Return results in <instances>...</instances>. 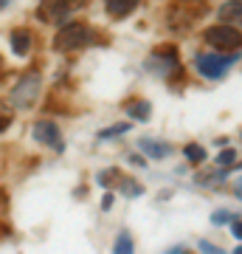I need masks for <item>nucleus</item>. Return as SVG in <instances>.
<instances>
[{
	"mask_svg": "<svg viewBox=\"0 0 242 254\" xmlns=\"http://www.w3.org/2000/svg\"><path fill=\"white\" fill-rule=\"evenodd\" d=\"M96 37L99 34H96L88 23H65V26L59 28L56 40H54V48L56 51H62V54H68V51H79V48L96 43Z\"/></svg>",
	"mask_w": 242,
	"mask_h": 254,
	"instance_id": "nucleus-1",
	"label": "nucleus"
},
{
	"mask_svg": "<svg viewBox=\"0 0 242 254\" xmlns=\"http://www.w3.org/2000/svg\"><path fill=\"white\" fill-rule=\"evenodd\" d=\"M149 68L152 71H158L163 76V79H175L178 82L180 76H183V71H180V57H178V48L172 46V43H166V46H158L149 54Z\"/></svg>",
	"mask_w": 242,
	"mask_h": 254,
	"instance_id": "nucleus-2",
	"label": "nucleus"
},
{
	"mask_svg": "<svg viewBox=\"0 0 242 254\" xmlns=\"http://www.w3.org/2000/svg\"><path fill=\"white\" fill-rule=\"evenodd\" d=\"M88 6V0H40L37 6V17L43 23H65L73 11Z\"/></svg>",
	"mask_w": 242,
	"mask_h": 254,
	"instance_id": "nucleus-3",
	"label": "nucleus"
},
{
	"mask_svg": "<svg viewBox=\"0 0 242 254\" xmlns=\"http://www.w3.org/2000/svg\"><path fill=\"white\" fill-rule=\"evenodd\" d=\"M40 88H43V79L40 73H26L23 79L11 88L9 93V105L17 110H26V108H34L37 105V96H40Z\"/></svg>",
	"mask_w": 242,
	"mask_h": 254,
	"instance_id": "nucleus-4",
	"label": "nucleus"
},
{
	"mask_svg": "<svg viewBox=\"0 0 242 254\" xmlns=\"http://www.w3.org/2000/svg\"><path fill=\"white\" fill-rule=\"evenodd\" d=\"M240 60V51H234L228 57H217V54H197L194 65H197L200 76H206V79H223L228 68Z\"/></svg>",
	"mask_w": 242,
	"mask_h": 254,
	"instance_id": "nucleus-5",
	"label": "nucleus"
},
{
	"mask_svg": "<svg viewBox=\"0 0 242 254\" xmlns=\"http://www.w3.org/2000/svg\"><path fill=\"white\" fill-rule=\"evenodd\" d=\"M203 40H206L211 48H223V51H240V43H242V37H240V28H234V26H208L206 28V34H203Z\"/></svg>",
	"mask_w": 242,
	"mask_h": 254,
	"instance_id": "nucleus-6",
	"label": "nucleus"
},
{
	"mask_svg": "<svg viewBox=\"0 0 242 254\" xmlns=\"http://www.w3.org/2000/svg\"><path fill=\"white\" fill-rule=\"evenodd\" d=\"M31 136H34V141H40V144L45 147H54L56 153H62L65 150V141H62V133H59V127L54 125V122H37L34 130H31Z\"/></svg>",
	"mask_w": 242,
	"mask_h": 254,
	"instance_id": "nucleus-7",
	"label": "nucleus"
},
{
	"mask_svg": "<svg viewBox=\"0 0 242 254\" xmlns=\"http://www.w3.org/2000/svg\"><path fill=\"white\" fill-rule=\"evenodd\" d=\"M138 150H141L144 155L155 158V161H161V158H166V155L172 153V144H169V141H161V138L144 136L141 141H138Z\"/></svg>",
	"mask_w": 242,
	"mask_h": 254,
	"instance_id": "nucleus-8",
	"label": "nucleus"
},
{
	"mask_svg": "<svg viewBox=\"0 0 242 254\" xmlns=\"http://www.w3.org/2000/svg\"><path fill=\"white\" fill-rule=\"evenodd\" d=\"M9 46H11V54L14 57H28V51L34 46V34L28 28H14L9 37Z\"/></svg>",
	"mask_w": 242,
	"mask_h": 254,
	"instance_id": "nucleus-9",
	"label": "nucleus"
},
{
	"mask_svg": "<svg viewBox=\"0 0 242 254\" xmlns=\"http://www.w3.org/2000/svg\"><path fill=\"white\" fill-rule=\"evenodd\" d=\"M138 3L141 0H104V9H107V14L113 20H124L138 9Z\"/></svg>",
	"mask_w": 242,
	"mask_h": 254,
	"instance_id": "nucleus-10",
	"label": "nucleus"
},
{
	"mask_svg": "<svg viewBox=\"0 0 242 254\" xmlns=\"http://www.w3.org/2000/svg\"><path fill=\"white\" fill-rule=\"evenodd\" d=\"M217 17H220V23L223 26H240V17H242V0H228L223 9L217 11Z\"/></svg>",
	"mask_w": 242,
	"mask_h": 254,
	"instance_id": "nucleus-11",
	"label": "nucleus"
},
{
	"mask_svg": "<svg viewBox=\"0 0 242 254\" xmlns=\"http://www.w3.org/2000/svg\"><path fill=\"white\" fill-rule=\"evenodd\" d=\"M124 110L135 119V122H146V119L152 116V105H149L146 99H130V102H124Z\"/></svg>",
	"mask_w": 242,
	"mask_h": 254,
	"instance_id": "nucleus-12",
	"label": "nucleus"
},
{
	"mask_svg": "<svg viewBox=\"0 0 242 254\" xmlns=\"http://www.w3.org/2000/svg\"><path fill=\"white\" fill-rule=\"evenodd\" d=\"M225 178H228V170H225V167H217L211 173H197L194 181H197L200 187H217V184H223Z\"/></svg>",
	"mask_w": 242,
	"mask_h": 254,
	"instance_id": "nucleus-13",
	"label": "nucleus"
},
{
	"mask_svg": "<svg viewBox=\"0 0 242 254\" xmlns=\"http://www.w3.org/2000/svg\"><path fill=\"white\" fill-rule=\"evenodd\" d=\"M118 190H121V195H127V198H141L144 195V187L135 178H127V175H121L118 178V184H116Z\"/></svg>",
	"mask_w": 242,
	"mask_h": 254,
	"instance_id": "nucleus-14",
	"label": "nucleus"
},
{
	"mask_svg": "<svg viewBox=\"0 0 242 254\" xmlns=\"http://www.w3.org/2000/svg\"><path fill=\"white\" fill-rule=\"evenodd\" d=\"M206 155L208 153L200 144H186V147H183V158H186L189 164H203V161H206Z\"/></svg>",
	"mask_w": 242,
	"mask_h": 254,
	"instance_id": "nucleus-15",
	"label": "nucleus"
},
{
	"mask_svg": "<svg viewBox=\"0 0 242 254\" xmlns=\"http://www.w3.org/2000/svg\"><path fill=\"white\" fill-rule=\"evenodd\" d=\"M135 246H133V237H130V232H121V235L116 237V246H113V254H133Z\"/></svg>",
	"mask_w": 242,
	"mask_h": 254,
	"instance_id": "nucleus-16",
	"label": "nucleus"
},
{
	"mask_svg": "<svg viewBox=\"0 0 242 254\" xmlns=\"http://www.w3.org/2000/svg\"><path fill=\"white\" fill-rule=\"evenodd\" d=\"M118 178H121V175H118V170H104V173L96 175V184H99V187H104V190H110V187H116V184H118Z\"/></svg>",
	"mask_w": 242,
	"mask_h": 254,
	"instance_id": "nucleus-17",
	"label": "nucleus"
},
{
	"mask_svg": "<svg viewBox=\"0 0 242 254\" xmlns=\"http://www.w3.org/2000/svg\"><path fill=\"white\" fill-rule=\"evenodd\" d=\"M127 130H130V125H127V122H118V125H110L107 130H101V133H99V138H101V141H107V138L124 136Z\"/></svg>",
	"mask_w": 242,
	"mask_h": 254,
	"instance_id": "nucleus-18",
	"label": "nucleus"
},
{
	"mask_svg": "<svg viewBox=\"0 0 242 254\" xmlns=\"http://www.w3.org/2000/svg\"><path fill=\"white\" fill-rule=\"evenodd\" d=\"M217 167H225V170L228 167H237V150H231V147L223 150V153L217 155Z\"/></svg>",
	"mask_w": 242,
	"mask_h": 254,
	"instance_id": "nucleus-19",
	"label": "nucleus"
},
{
	"mask_svg": "<svg viewBox=\"0 0 242 254\" xmlns=\"http://www.w3.org/2000/svg\"><path fill=\"white\" fill-rule=\"evenodd\" d=\"M228 223H231L234 240H240V237H242V220H240V215H231V218H228Z\"/></svg>",
	"mask_w": 242,
	"mask_h": 254,
	"instance_id": "nucleus-20",
	"label": "nucleus"
},
{
	"mask_svg": "<svg viewBox=\"0 0 242 254\" xmlns=\"http://www.w3.org/2000/svg\"><path fill=\"white\" fill-rule=\"evenodd\" d=\"M228 218H231V212H225V209H217L214 215H211V223H214V226H223V223H228Z\"/></svg>",
	"mask_w": 242,
	"mask_h": 254,
	"instance_id": "nucleus-21",
	"label": "nucleus"
},
{
	"mask_svg": "<svg viewBox=\"0 0 242 254\" xmlns=\"http://www.w3.org/2000/svg\"><path fill=\"white\" fill-rule=\"evenodd\" d=\"M197 249H200L203 254H225L223 249H217V246H214V243H208V240H200Z\"/></svg>",
	"mask_w": 242,
	"mask_h": 254,
	"instance_id": "nucleus-22",
	"label": "nucleus"
},
{
	"mask_svg": "<svg viewBox=\"0 0 242 254\" xmlns=\"http://www.w3.org/2000/svg\"><path fill=\"white\" fill-rule=\"evenodd\" d=\"M113 200H116V195H113V192H107V195H104V200H101V209H104V212H110V209H113Z\"/></svg>",
	"mask_w": 242,
	"mask_h": 254,
	"instance_id": "nucleus-23",
	"label": "nucleus"
},
{
	"mask_svg": "<svg viewBox=\"0 0 242 254\" xmlns=\"http://www.w3.org/2000/svg\"><path fill=\"white\" fill-rule=\"evenodd\" d=\"M130 164H133V167H144V155H130Z\"/></svg>",
	"mask_w": 242,
	"mask_h": 254,
	"instance_id": "nucleus-24",
	"label": "nucleus"
},
{
	"mask_svg": "<svg viewBox=\"0 0 242 254\" xmlns=\"http://www.w3.org/2000/svg\"><path fill=\"white\" fill-rule=\"evenodd\" d=\"M166 254H192V252H189L186 246H175V249H169Z\"/></svg>",
	"mask_w": 242,
	"mask_h": 254,
	"instance_id": "nucleus-25",
	"label": "nucleus"
},
{
	"mask_svg": "<svg viewBox=\"0 0 242 254\" xmlns=\"http://www.w3.org/2000/svg\"><path fill=\"white\" fill-rule=\"evenodd\" d=\"M11 0H0V9H6V6H9Z\"/></svg>",
	"mask_w": 242,
	"mask_h": 254,
	"instance_id": "nucleus-26",
	"label": "nucleus"
},
{
	"mask_svg": "<svg viewBox=\"0 0 242 254\" xmlns=\"http://www.w3.org/2000/svg\"><path fill=\"white\" fill-rule=\"evenodd\" d=\"M231 254H242V249H240V246H237V249H234V252Z\"/></svg>",
	"mask_w": 242,
	"mask_h": 254,
	"instance_id": "nucleus-27",
	"label": "nucleus"
},
{
	"mask_svg": "<svg viewBox=\"0 0 242 254\" xmlns=\"http://www.w3.org/2000/svg\"><path fill=\"white\" fill-rule=\"evenodd\" d=\"M186 3H200V0H186Z\"/></svg>",
	"mask_w": 242,
	"mask_h": 254,
	"instance_id": "nucleus-28",
	"label": "nucleus"
}]
</instances>
